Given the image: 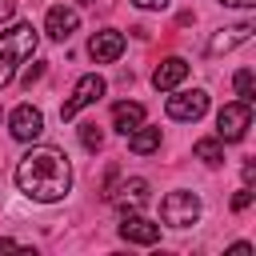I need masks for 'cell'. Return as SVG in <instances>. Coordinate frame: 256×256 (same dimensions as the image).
<instances>
[{
    "instance_id": "1",
    "label": "cell",
    "mask_w": 256,
    "mask_h": 256,
    "mask_svg": "<svg viewBox=\"0 0 256 256\" xmlns=\"http://www.w3.org/2000/svg\"><path fill=\"white\" fill-rule=\"evenodd\" d=\"M16 188L40 204H56L72 188V168L60 148H32L16 164Z\"/></svg>"
},
{
    "instance_id": "15",
    "label": "cell",
    "mask_w": 256,
    "mask_h": 256,
    "mask_svg": "<svg viewBox=\"0 0 256 256\" xmlns=\"http://www.w3.org/2000/svg\"><path fill=\"white\" fill-rule=\"evenodd\" d=\"M120 192H124L120 208H124V212H132V208H140V204L148 200V180H140V176H136V180H128V184H124Z\"/></svg>"
},
{
    "instance_id": "19",
    "label": "cell",
    "mask_w": 256,
    "mask_h": 256,
    "mask_svg": "<svg viewBox=\"0 0 256 256\" xmlns=\"http://www.w3.org/2000/svg\"><path fill=\"white\" fill-rule=\"evenodd\" d=\"M248 204H252V188H248V184H244V188H240V192H236V196H232V212H244V208H248Z\"/></svg>"
},
{
    "instance_id": "10",
    "label": "cell",
    "mask_w": 256,
    "mask_h": 256,
    "mask_svg": "<svg viewBox=\"0 0 256 256\" xmlns=\"http://www.w3.org/2000/svg\"><path fill=\"white\" fill-rule=\"evenodd\" d=\"M48 36L52 40H68L72 32H76V24H80V16L72 12V8H64V4H56V8H48Z\"/></svg>"
},
{
    "instance_id": "9",
    "label": "cell",
    "mask_w": 256,
    "mask_h": 256,
    "mask_svg": "<svg viewBox=\"0 0 256 256\" xmlns=\"http://www.w3.org/2000/svg\"><path fill=\"white\" fill-rule=\"evenodd\" d=\"M120 236H124L128 244H156V240H160V228H156L152 220H144V216L124 212V220H120Z\"/></svg>"
},
{
    "instance_id": "14",
    "label": "cell",
    "mask_w": 256,
    "mask_h": 256,
    "mask_svg": "<svg viewBox=\"0 0 256 256\" xmlns=\"http://www.w3.org/2000/svg\"><path fill=\"white\" fill-rule=\"evenodd\" d=\"M128 148H132L136 156H148V152H156V148H160V128H132V136H128Z\"/></svg>"
},
{
    "instance_id": "22",
    "label": "cell",
    "mask_w": 256,
    "mask_h": 256,
    "mask_svg": "<svg viewBox=\"0 0 256 256\" xmlns=\"http://www.w3.org/2000/svg\"><path fill=\"white\" fill-rule=\"evenodd\" d=\"M16 12V0H0V20H8Z\"/></svg>"
},
{
    "instance_id": "11",
    "label": "cell",
    "mask_w": 256,
    "mask_h": 256,
    "mask_svg": "<svg viewBox=\"0 0 256 256\" xmlns=\"http://www.w3.org/2000/svg\"><path fill=\"white\" fill-rule=\"evenodd\" d=\"M184 76H188V64H184L180 56H168V60H160V64H156L152 84H156V88H176Z\"/></svg>"
},
{
    "instance_id": "7",
    "label": "cell",
    "mask_w": 256,
    "mask_h": 256,
    "mask_svg": "<svg viewBox=\"0 0 256 256\" xmlns=\"http://www.w3.org/2000/svg\"><path fill=\"white\" fill-rule=\"evenodd\" d=\"M8 128H12L16 140H36V136L44 132V116H40V108L20 104V108L12 112V120H8Z\"/></svg>"
},
{
    "instance_id": "4",
    "label": "cell",
    "mask_w": 256,
    "mask_h": 256,
    "mask_svg": "<svg viewBox=\"0 0 256 256\" xmlns=\"http://www.w3.org/2000/svg\"><path fill=\"white\" fill-rule=\"evenodd\" d=\"M248 124H252V104H244V100L224 104L220 116H216V136L220 140H244Z\"/></svg>"
},
{
    "instance_id": "6",
    "label": "cell",
    "mask_w": 256,
    "mask_h": 256,
    "mask_svg": "<svg viewBox=\"0 0 256 256\" xmlns=\"http://www.w3.org/2000/svg\"><path fill=\"white\" fill-rule=\"evenodd\" d=\"M204 112H208V96H204L200 88L168 96V116H172V120H200Z\"/></svg>"
},
{
    "instance_id": "12",
    "label": "cell",
    "mask_w": 256,
    "mask_h": 256,
    "mask_svg": "<svg viewBox=\"0 0 256 256\" xmlns=\"http://www.w3.org/2000/svg\"><path fill=\"white\" fill-rule=\"evenodd\" d=\"M112 124L128 136L132 128L144 124V104H136V100H120V104H112Z\"/></svg>"
},
{
    "instance_id": "2",
    "label": "cell",
    "mask_w": 256,
    "mask_h": 256,
    "mask_svg": "<svg viewBox=\"0 0 256 256\" xmlns=\"http://www.w3.org/2000/svg\"><path fill=\"white\" fill-rule=\"evenodd\" d=\"M36 52V32L32 24H16L12 32H0V88L12 80L16 60H28Z\"/></svg>"
},
{
    "instance_id": "21",
    "label": "cell",
    "mask_w": 256,
    "mask_h": 256,
    "mask_svg": "<svg viewBox=\"0 0 256 256\" xmlns=\"http://www.w3.org/2000/svg\"><path fill=\"white\" fill-rule=\"evenodd\" d=\"M228 256H252V244H232Z\"/></svg>"
},
{
    "instance_id": "17",
    "label": "cell",
    "mask_w": 256,
    "mask_h": 256,
    "mask_svg": "<svg viewBox=\"0 0 256 256\" xmlns=\"http://www.w3.org/2000/svg\"><path fill=\"white\" fill-rule=\"evenodd\" d=\"M236 96H240L244 104H252V68H240V72H236Z\"/></svg>"
},
{
    "instance_id": "25",
    "label": "cell",
    "mask_w": 256,
    "mask_h": 256,
    "mask_svg": "<svg viewBox=\"0 0 256 256\" xmlns=\"http://www.w3.org/2000/svg\"><path fill=\"white\" fill-rule=\"evenodd\" d=\"M80 4H92V0H80Z\"/></svg>"
},
{
    "instance_id": "20",
    "label": "cell",
    "mask_w": 256,
    "mask_h": 256,
    "mask_svg": "<svg viewBox=\"0 0 256 256\" xmlns=\"http://www.w3.org/2000/svg\"><path fill=\"white\" fill-rule=\"evenodd\" d=\"M40 76H44V64H32V68L24 72V80H20V84H24V88H32V84H36Z\"/></svg>"
},
{
    "instance_id": "18",
    "label": "cell",
    "mask_w": 256,
    "mask_h": 256,
    "mask_svg": "<svg viewBox=\"0 0 256 256\" xmlns=\"http://www.w3.org/2000/svg\"><path fill=\"white\" fill-rule=\"evenodd\" d=\"M80 140H84V148H88V152H96V148L104 144V132H100L96 124H84V128H80Z\"/></svg>"
},
{
    "instance_id": "5",
    "label": "cell",
    "mask_w": 256,
    "mask_h": 256,
    "mask_svg": "<svg viewBox=\"0 0 256 256\" xmlns=\"http://www.w3.org/2000/svg\"><path fill=\"white\" fill-rule=\"evenodd\" d=\"M100 96H104V80H100L96 72H92V76H80V80H76V88H72V96L64 100L60 116H64V120H76V112H80V108H88V104H96Z\"/></svg>"
},
{
    "instance_id": "3",
    "label": "cell",
    "mask_w": 256,
    "mask_h": 256,
    "mask_svg": "<svg viewBox=\"0 0 256 256\" xmlns=\"http://www.w3.org/2000/svg\"><path fill=\"white\" fill-rule=\"evenodd\" d=\"M160 216H164V224H172V228H188V224H196V216H200V200H196L192 192H168L164 204H160Z\"/></svg>"
},
{
    "instance_id": "23",
    "label": "cell",
    "mask_w": 256,
    "mask_h": 256,
    "mask_svg": "<svg viewBox=\"0 0 256 256\" xmlns=\"http://www.w3.org/2000/svg\"><path fill=\"white\" fill-rule=\"evenodd\" d=\"M132 4H136V8H164L168 0H132Z\"/></svg>"
},
{
    "instance_id": "8",
    "label": "cell",
    "mask_w": 256,
    "mask_h": 256,
    "mask_svg": "<svg viewBox=\"0 0 256 256\" xmlns=\"http://www.w3.org/2000/svg\"><path fill=\"white\" fill-rule=\"evenodd\" d=\"M88 52H92V60H96V64H112V60L124 52V32H112V28L96 32V36L88 40Z\"/></svg>"
},
{
    "instance_id": "16",
    "label": "cell",
    "mask_w": 256,
    "mask_h": 256,
    "mask_svg": "<svg viewBox=\"0 0 256 256\" xmlns=\"http://www.w3.org/2000/svg\"><path fill=\"white\" fill-rule=\"evenodd\" d=\"M192 152H196V160H204V164H212V168L224 160V148H220V140H196V148H192Z\"/></svg>"
},
{
    "instance_id": "24",
    "label": "cell",
    "mask_w": 256,
    "mask_h": 256,
    "mask_svg": "<svg viewBox=\"0 0 256 256\" xmlns=\"http://www.w3.org/2000/svg\"><path fill=\"white\" fill-rule=\"evenodd\" d=\"M224 4H228V8H252L256 0H224Z\"/></svg>"
},
{
    "instance_id": "13",
    "label": "cell",
    "mask_w": 256,
    "mask_h": 256,
    "mask_svg": "<svg viewBox=\"0 0 256 256\" xmlns=\"http://www.w3.org/2000/svg\"><path fill=\"white\" fill-rule=\"evenodd\" d=\"M252 36V24H236V28H224V32H216L212 36V44H208V56H220V52H232L236 44H244Z\"/></svg>"
}]
</instances>
